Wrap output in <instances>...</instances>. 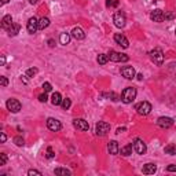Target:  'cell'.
Masks as SVG:
<instances>
[{"mask_svg":"<svg viewBox=\"0 0 176 176\" xmlns=\"http://www.w3.org/2000/svg\"><path fill=\"white\" fill-rule=\"evenodd\" d=\"M136 88H134V87H127L125 90L121 92V100L124 102V103H132L134 100H135L136 98Z\"/></svg>","mask_w":176,"mask_h":176,"instance_id":"cell-1","label":"cell"},{"mask_svg":"<svg viewBox=\"0 0 176 176\" xmlns=\"http://www.w3.org/2000/svg\"><path fill=\"white\" fill-rule=\"evenodd\" d=\"M150 55V59H151V62L154 65H157V66H161L164 63V52L163 50H160V48H154L149 52Z\"/></svg>","mask_w":176,"mask_h":176,"instance_id":"cell-2","label":"cell"},{"mask_svg":"<svg viewBox=\"0 0 176 176\" xmlns=\"http://www.w3.org/2000/svg\"><path fill=\"white\" fill-rule=\"evenodd\" d=\"M107 57L112 62H128V59H129L128 55L121 54V52H117V51H113V50L109 52Z\"/></svg>","mask_w":176,"mask_h":176,"instance_id":"cell-3","label":"cell"},{"mask_svg":"<svg viewBox=\"0 0 176 176\" xmlns=\"http://www.w3.org/2000/svg\"><path fill=\"white\" fill-rule=\"evenodd\" d=\"M135 110L140 114V116H147V114L151 112V105H150L149 102L143 100V102H140V103L136 105V106H135Z\"/></svg>","mask_w":176,"mask_h":176,"instance_id":"cell-4","label":"cell"},{"mask_svg":"<svg viewBox=\"0 0 176 176\" xmlns=\"http://www.w3.org/2000/svg\"><path fill=\"white\" fill-rule=\"evenodd\" d=\"M110 131V124L109 122H105V121H99L95 127V132L98 136H105L107 132Z\"/></svg>","mask_w":176,"mask_h":176,"instance_id":"cell-5","label":"cell"},{"mask_svg":"<svg viewBox=\"0 0 176 176\" xmlns=\"http://www.w3.org/2000/svg\"><path fill=\"white\" fill-rule=\"evenodd\" d=\"M7 109H8L11 113H18L19 110L22 109V105H21V102H19L18 99H14V98H11V99L7 100Z\"/></svg>","mask_w":176,"mask_h":176,"instance_id":"cell-6","label":"cell"},{"mask_svg":"<svg viewBox=\"0 0 176 176\" xmlns=\"http://www.w3.org/2000/svg\"><path fill=\"white\" fill-rule=\"evenodd\" d=\"M132 146H134V150H135L138 154H140V156H143V154L146 153V150H147V147H146V143L142 139H139V138H136V139L134 140Z\"/></svg>","mask_w":176,"mask_h":176,"instance_id":"cell-7","label":"cell"},{"mask_svg":"<svg viewBox=\"0 0 176 176\" xmlns=\"http://www.w3.org/2000/svg\"><path fill=\"white\" fill-rule=\"evenodd\" d=\"M113 22H114V25H116L117 28H124V26H125V22H127L125 14L121 13V11H117V13L114 14V17H113Z\"/></svg>","mask_w":176,"mask_h":176,"instance_id":"cell-8","label":"cell"},{"mask_svg":"<svg viewBox=\"0 0 176 176\" xmlns=\"http://www.w3.org/2000/svg\"><path fill=\"white\" fill-rule=\"evenodd\" d=\"M26 29H28V33H30V35H33V33H36L37 29H39V21H37V18H35V17H32V18L28 19Z\"/></svg>","mask_w":176,"mask_h":176,"instance_id":"cell-9","label":"cell"},{"mask_svg":"<svg viewBox=\"0 0 176 176\" xmlns=\"http://www.w3.org/2000/svg\"><path fill=\"white\" fill-rule=\"evenodd\" d=\"M47 127H48V129H50V131L58 132V131H61V128H62V124H61V121H58L57 118L50 117L48 120H47Z\"/></svg>","mask_w":176,"mask_h":176,"instance_id":"cell-10","label":"cell"},{"mask_svg":"<svg viewBox=\"0 0 176 176\" xmlns=\"http://www.w3.org/2000/svg\"><path fill=\"white\" fill-rule=\"evenodd\" d=\"M73 125H74V128L80 129V131H88V129H90L88 121L83 120V118H76V120H73Z\"/></svg>","mask_w":176,"mask_h":176,"instance_id":"cell-11","label":"cell"},{"mask_svg":"<svg viewBox=\"0 0 176 176\" xmlns=\"http://www.w3.org/2000/svg\"><path fill=\"white\" fill-rule=\"evenodd\" d=\"M157 125L160 128H164V129H167V128H171L173 125V120L171 117H160L157 120Z\"/></svg>","mask_w":176,"mask_h":176,"instance_id":"cell-12","label":"cell"},{"mask_svg":"<svg viewBox=\"0 0 176 176\" xmlns=\"http://www.w3.org/2000/svg\"><path fill=\"white\" fill-rule=\"evenodd\" d=\"M121 74H122V77H125V78H128V80H132V78L136 76L135 69L132 68V66H122L121 68Z\"/></svg>","mask_w":176,"mask_h":176,"instance_id":"cell-13","label":"cell"},{"mask_svg":"<svg viewBox=\"0 0 176 176\" xmlns=\"http://www.w3.org/2000/svg\"><path fill=\"white\" fill-rule=\"evenodd\" d=\"M114 41L118 45H121L122 48H128V45H129V41L127 40V37L124 35H121V33H116L114 35Z\"/></svg>","mask_w":176,"mask_h":176,"instance_id":"cell-14","label":"cell"},{"mask_svg":"<svg viewBox=\"0 0 176 176\" xmlns=\"http://www.w3.org/2000/svg\"><path fill=\"white\" fill-rule=\"evenodd\" d=\"M70 36H72L73 39H76V40H84V39H86V33H84V30H83L81 28L76 26V28H73Z\"/></svg>","mask_w":176,"mask_h":176,"instance_id":"cell-15","label":"cell"},{"mask_svg":"<svg viewBox=\"0 0 176 176\" xmlns=\"http://www.w3.org/2000/svg\"><path fill=\"white\" fill-rule=\"evenodd\" d=\"M150 18H151V21H154V22H163L164 21V11H161V10H154V11H151V14H150Z\"/></svg>","mask_w":176,"mask_h":176,"instance_id":"cell-16","label":"cell"},{"mask_svg":"<svg viewBox=\"0 0 176 176\" xmlns=\"http://www.w3.org/2000/svg\"><path fill=\"white\" fill-rule=\"evenodd\" d=\"M156 171H157V165L153 163L145 164L143 168H142V172H143L145 175H153V173H156Z\"/></svg>","mask_w":176,"mask_h":176,"instance_id":"cell-17","label":"cell"},{"mask_svg":"<svg viewBox=\"0 0 176 176\" xmlns=\"http://www.w3.org/2000/svg\"><path fill=\"white\" fill-rule=\"evenodd\" d=\"M13 23L14 22H13V17H11V15H4L3 19H1V28H3L4 30H8Z\"/></svg>","mask_w":176,"mask_h":176,"instance_id":"cell-18","label":"cell"},{"mask_svg":"<svg viewBox=\"0 0 176 176\" xmlns=\"http://www.w3.org/2000/svg\"><path fill=\"white\" fill-rule=\"evenodd\" d=\"M107 150H109V153L113 154V156L118 154V151H120V147H118V142H116V140H112V142L109 143V146H107Z\"/></svg>","mask_w":176,"mask_h":176,"instance_id":"cell-19","label":"cell"},{"mask_svg":"<svg viewBox=\"0 0 176 176\" xmlns=\"http://www.w3.org/2000/svg\"><path fill=\"white\" fill-rule=\"evenodd\" d=\"M51 103L54 105V106H58V105L62 103V96L59 92H54L52 96H51Z\"/></svg>","mask_w":176,"mask_h":176,"instance_id":"cell-20","label":"cell"},{"mask_svg":"<svg viewBox=\"0 0 176 176\" xmlns=\"http://www.w3.org/2000/svg\"><path fill=\"white\" fill-rule=\"evenodd\" d=\"M19 30H21V25H18V23H13L11 28H10L7 32H8L10 36H17V35L19 33Z\"/></svg>","mask_w":176,"mask_h":176,"instance_id":"cell-21","label":"cell"},{"mask_svg":"<svg viewBox=\"0 0 176 176\" xmlns=\"http://www.w3.org/2000/svg\"><path fill=\"white\" fill-rule=\"evenodd\" d=\"M48 26H50V19L48 18L43 17V18L39 19V29L40 30H44L45 28H48Z\"/></svg>","mask_w":176,"mask_h":176,"instance_id":"cell-22","label":"cell"},{"mask_svg":"<svg viewBox=\"0 0 176 176\" xmlns=\"http://www.w3.org/2000/svg\"><path fill=\"white\" fill-rule=\"evenodd\" d=\"M132 149H134V146L132 145H127V146H124V147H121L120 153H121L124 157H128V156H131L132 154Z\"/></svg>","mask_w":176,"mask_h":176,"instance_id":"cell-23","label":"cell"},{"mask_svg":"<svg viewBox=\"0 0 176 176\" xmlns=\"http://www.w3.org/2000/svg\"><path fill=\"white\" fill-rule=\"evenodd\" d=\"M54 173L58 176H70L72 175V172L69 171V169H66V168H57L54 171Z\"/></svg>","mask_w":176,"mask_h":176,"instance_id":"cell-24","label":"cell"},{"mask_svg":"<svg viewBox=\"0 0 176 176\" xmlns=\"http://www.w3.org/2000/svg\"><path fill=\"white\" fill-rule=\"evenodd\" d=\"M70 35L69 33H61V36H59V41H61V44L66 45L69 44V41H70Z\"/></svg>","mask_w":176,"mask_h":176,"instance_id":"cell-25","label":"cell"},{"mask_svg":"<svg viewBox=\"0 0 176 176\" xmlns=\"http://www.w3.org/2000/svg\"><path fill=\"white\" fill-rule=\"evenodd\" d=\"M164 151H165V154H171V156H175V154H176V145H168V146H165Z\"/></svg>","mask_w":176,"mask_h":176,"instance_id":"cell-26","label":"cell"},{"mask_svg":"<svg viewBox=\"0 0 176 176\" xmlns=\"http://www.w3.org/2000/svg\"><path fill=\"white\" fill-rule=\"evenodd\" d=\"M105 96V98H107V99H112L114 100V102H117V100H120V96H118L116 92H106V94H102Z\"/></svg>","mask_w":176,"mask_h":176,"instance_id":"cell-27","label":"cell"},{"mask_svg":"<svg viewBox=\"0 0 176 176\" xmlns=\"http://www.w3.org/2000/svg\"><path fill=\"white\" fill-rule=\"evenodd\" d=\"M96 61H98V63H99V65H106V63H107V61H109V57L106 54H99V55H98V59H96Z\"/></svg>","mask_w":176,"mask_h":176,"instance_id":"cell-28","label":"cell"},{"mask_svg":"<svg viewBox=\"0 0 176 176\" xmlns=\"http://www.w3.org/2000/svg\"><path fill=\"white\" fill-rule=\"evenodd\" d=\"M70 105H72V100L69 99V98H65V99H62V103H61V106H62L63 110H68V109L70 107Z\"/></svg>","mask_w":176,"mask_h":176,"instance_id":"cell-29","label":"cell"},{"mask_svg":"<svg viewBox=\"0 0 176 176\" xmlns=\"http://www.w3.org/2000/svg\"><path fill=\"white\" fill-rule=\"evenodd\" d=\"M13 140H14V143H15L17 146H19V147H22V146L25 145V140H23L22 136H15Z\"/></svg>","mask_w":176,"mask_h":176,"instance_id":"cell-30","label":"cell"},{"mask_svg":"<svg viewBox=\"0 0 176 176\" xmlns=\"http://www.w3.org/2000/svg\"><path fill=\"white\" fill-rule=\"evenodd\" d=\"M37 74V69L36 68H30L26 70V77H33Z\"/></svg>","mask_w":176,"mask_h":176,"instance_id":"cell-31","label":"cell"},{"mask_svg":"<svg viewBox=\"0 0 176 176\" xmlns=\"http://www.w3.org/2000/svg\"><path fill=\"white\" fill-rule=\"evenodd\" d=\"M106 6H107V7H117L118 0H107V1H106Z\"/></svg>","mask_w":176,"mask_h":176,"instance_id":"cell-32","label":"cell"},{"mask_svg":"<svg viewBox=\"0 0 176 176\" xmlns=\"http://www.w3.org/2000/svg\"><path fill=\"white\" fill-rule=\"evenodd\" d=\"M173 18H175V14L171 13V11L164 14V19H165V21H169V19H173Z\"/></svg>","mask_w":176,"mask_h":176,"instance_id":"cell-33","label":"cell"},{"mask_svg":"<svg viewBox=\"0 0 176 176\" xmlns=\"http://www.w3.org/2000/svg\"><path fill=\"white\" fill-rule=\"evenodd\" d=\"M39 100H40L41 103H45V102L48 100V98H47V92H44V94L39 95Z\"/></svg>","mask_w":176,"mask_h":176,"instance_id":"cell-34","label":"cell"},{"mask_svg":"<svg viewBox=\"0 0 176 176\" xmlns=\"http://www.w3.org/2000/svg\"><path fill=\"white\" fill-rule=\"evenodd\" d=\"M6 163H7V156L4 153H1L0 154V165H6Z\"/></svg>","mask_w":176,"mask_h":176,"instance_id":"cell-35","label":"cell"},{"mask_svg":"<svg viewBox=\"0 0 176 176\" xmlns=\"http://www.w3.org/2000/svg\"><path fill=\"white\" fill-rule=\"evenodd\" d=\"M43 90H44V92H50V91L52 90V87H51L50 83H44V84H43Z\"/></svg>","mask_w":176,"mask_h":176,"instance_id":"cell-36","label":"cell"},{"mask_svg":"<svg viewBox=\"0 0 176 176\" xmlns=\"http://www.w3.org/2000/svg\"><path fill=\"white\" fill-rule=\"evenodd\" d=\"M0 84H1V87H7V84H8V80H7V77H4V76L0 77Z\"/></svg>","mask_w":176,"mask_h":176,"instance_id":"cell-37","label":"cell"},{"mask_svg":"<svg viewBox=\"0 0 176 176\" xmlns=\"http://www.w3.org/2000/svg\"><path fill=\"white\" fill-rule=\"evenodd\" d=\"M28 175H29V176H33V175L41 176V172L40 171H36V169H30V171H28Z\"/></svg>","mask_w":176,"mask_h":176,"instance_id":"cell-38","label":"cell"},{"mask_svg":"<svg viewBox=\"0 0 176 176\" xmlns=\"http://www.w3.org/2000/svg\"><path fill=\"white\" fill-rule=\"evenodd\" d=\"M54 151H52V147H48L47 149V158H54Z\"/></svg>","mask_w":176,"mask_h":176,"instance_id":"cell-39","label":"cell"},{"mask_svg":"<svg viewBox=\"0 0 176 176\" xmlns=\"http://www.w3.org/2000/svg\"><path fill=\"white\" fill-rule=\"evenodd\" d=\"M167 171H168V172H176V165H175V164H171V165H168V167H167Z\"/></svg>","mask_w":176,"mask_h":176,"instance_id":"cell-40","label":"cell"},{"mask_svg":"<svg viewBox=\"0 0 176 176\" xmlns=\"http://www.w3.org/2000/svg\"><path fill=\"white\" fill-rule=\"evenodd\" d=\"M0 140H1V143H4L6 140H7V136H6L4 132H1V134H0Z\"/></svg>","mask_w":176,"mask_h":176,"instance_id":"cell-41","label":"cell"},{"mask_svg":"<svg viewBox=\"0 0 176 176\" xmlns=\"http://www.w3.org/2000/svg\"><path fill=\"white\" fill-rule=\"evenodd\" d=\"M48 45H50V47H54V45H55V41L52 40V39H50V40H48Z\"/></svg>","mask_w":176,"mask_h":176,"instance_id":"cell-42","label":"cell"},{"mask_svg":"<svg viewBox=\"0 0 176 176\" xmlns=\"http://www.w3.org/2000/svg\"><path fill=\"white\" fill-rule=\"evenodd\" d=\"M29 3H30V4H37L39 0H29Z\"/></svg>","mask_w":176,"mask_h":176,"instance_id":"cell-43","label":"cell"},{"mask_svg":"<svg viewBox=\"0 0 176 176\" xmlns=\"http://www.w3.org/2000/svg\"><path fill=\"white\" fill-rule=\"evenodd\" d=\"M125 131V128H118L117 129V134H121V132H124Z\"/></svg>","mask_w":176,"mask_h":176,"instance_id":"cell-44","label":"cell"},{"mask_svg":"<svg viewBox=\"0 0 176 176\" xmlns=\"http://www.w3.org/2000/svg\"><path fill=\"white\" fill-rule=\"evenodd\" d=\"M136 77H138V80H143V74H138Z\"/></svg>","mask_w":176,"mask_h":176,"instance_id":"cell-45","label":"cell"},{"mask_svg":"<svg viewBox=\"0 0 176 176\" xmlns=\"http://www.w3.org/2000/svg\"><path fill=\"white\" fill-rule=\"evenodd\" d=\"M6 3H8V0H1V3H0V4L3 6V4H6Z\"/></svg>","mask_w":176,"mask_h":176,"instance_id":"cell-46","label":"cell"},{"mask_svg":"<svg viewBox=\"0 0 176 176\" xmlns=\"http://www.w3.org/2000/svg\"><path fill=\"white\" fill-rule=\"evenodd\" d=\"M4 63H6V58L4 57H1V65H4Z\"/></svg>","mask_w":176,"mask_h":176,"instance_id":"cell-47","label":"cell"}]
</instances>
